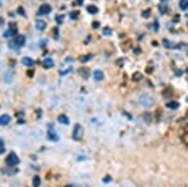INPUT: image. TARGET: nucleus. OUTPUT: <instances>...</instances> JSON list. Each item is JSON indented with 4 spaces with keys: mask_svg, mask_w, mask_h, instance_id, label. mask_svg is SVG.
I'll list each match as a JSON object with an SVG mask.
<instances>
[{
    "mask_svg": "<svg viewBox=\"0 0 188 187\" xmlns=\"http://www.w3.org/2000/svg\"><path fill=\"white\" fill-rule=\"evenodd\" d=\"M10 120H11L10 116H8V114L0 116V124H1V126H6V124H9Z\"/></svg>",
    "mask_w": 188,
    "mask_h": 187,
    "instance_id": "obj_7",
    "label": "nucleus"
},
{
    "mask_svg": "<svg viewBox=\"0 0 188 187\" xmlns=\"http://www.w3.org/2000/svg\"><path fill=\"white\" fill-rule=\"evenodd\" d=\"M158 9H159L161 14H166L167 11H168V8H167L166 5H159V6H158Z\"/></svg>",
    "mask_w": 188,
    "mask_h": 187,
    "instance_id": "obj_23",
    "label": "nucleus"
},
{
    "mask_svg": "<svg viewBox=\"0 0 188 187\" xmlns=\"http://www.w3.org/2000/svg\"><path fill=\"white\" fill-rule=\"evenodd\" d=\"M79 73L83 76V78H88V76H89V69H80Z\"/></svg>",
    "mask_w": 188,
    "mask_h": 187,
    "instance_id": "obj_22",
    "label": "nucleus"
},
{
    "mask_svg": "<svg viewBox=\"0 0 188 187\" xmlns=\"http://www.w3.org/2000/svg\"><path fill=\"white\" fill-rule=\"evenodd\" d=\"M83 127L80 126V124H75L74 127V131H73V138L75 141H80L82 137H83Z\"/></svg>",
    "mask_w": 188,
    "mask_h": 187,
    "instance_id": "obj_3",
    "label": "nucleus"
},
{
    "mask_svg": "<svg viewBox=\"0 0 188 187\" xmlns=\"http://www.w3.org/2000/svg\"><path fill=\"white\" fill-rule=\"evenodd\" d=\"M33 186L34 187H39L40 186V177L39 176H35L33 178Z\"/></svg>",
    "mask_w": 188,
    "mask_h": 187,
    "instance_id": "obj_18",
    "label": "nucleus"
},
{
    "mask_svg": "<svg viewBox=\"0 0 188 187\" xmlns=\"http://www.w3.org/2000/svg\"><path fill=\"white\" fill-rule=\"evenodd\" d=\"M69 15H70V18H72V19H77L78 15H79V13H78V11H72V13H70Z\"/></svg>",
    "mask_w": 188,
    "mask_h": 187,
    "instance_id": "obj_27",
    "label": "nucleus"
},
{
    "mask_svg": "<svg viewBox=\"0 0 188 187\" xmlns=\"http://www.w3.org/2000/svg\"><path fill=\"white\" fill-rule=\"evenodd\" d=\"M58 122L62 123V124H69V119H68V117H66V116L62 114V116H59V117H58Z\"/></svg>",
    "mask_w": 188,
    "mask_h": 187,
    "instance_id": "obj_13",
    "label": "nucleus"
},
{
    "mask_svg": "<svg viewBox=\"0 0 188 187\" xmlns=\"http://www.w3.org/2000/svg\"><path fill=\"white\" fill-rule=\"evenodd\" d=\"M50 11H52V6L48 5V4H44V5H41L40 9H39V15H47V14L50 13Z\"/></svg>",
    "mask_w": 188,
    "mask_h": 187,
    "instance_id": "obj_5",
    "label": "nucleus"
},
{
    "mask_svg": "<svg viewBox=\"0 0 188 187\" xmlns=\"http://www.w3.org/2000/svg\"><path fill=\"white\" fill-rule=\"evenodd\" d=\"M35 27L38 30H44L45 27H47V24H45L44 20H41V19H38L36 22H35Z\"/></svg>",
    "mask_w": 188,
    "mask_h": 187,
    "instance_id": "obj_10",
    "label": "nucleus"
},
{
    "mask_svg": "<svg viewBox=\"0 0 188 187\" xmlns=\"http://www.w3.org/2000/svg\"><path fill=\"white\" fill-rule=\"evenodd\" d=\"M179 8H181V10H187L188 9V0H181V1H179Z\"/></svg>",
    "mask_w": 188,
    "mask_h": 187,
    "instance_id": "obj_17",
    "label": "nucleus"
},
{
    "mask_svg": "<svg viewBox=\"0 0 188 187\" xmlns=\"http://www.w3.org/2000/svg\"><path fill=\"white\" fill-rule=\"evenodd\" d=\"M187 24H188V15H187Z\"/></svg>",
    "mask_w": 188,
    "mask_h": 187,
    "instance_id": "obj_36",
    "label": "nucleus"
},
{
    "mask_svg": "<svg viewBox=\"0 0 188 187\" xmlns=\"http://www.w3.org/2000/svg\"><path fill=\"white\" fill-rule=\"evenodd\" d=\"M90 59H92V55H90V54H87V55H84V57L80 58V62H82V63H85V62L90 60Z\"/></svg>",
    "mask_w": 188,
    "mask_h": 187,
    "instance_id": "obj_24",
    "label": "nucleus"
},
{
    "mask_svg": "<svg viewBox=\"0 0 188 187\" xmlns=\"http://www.w3.org/2000/svg\"><path fill=\"white\" fill-rule=\"evenodd\" d=\"M142 79V76L139 73H136L134 76H133V81H140Z\"/></svg>",
    "mask_w": 188,
    "mask_h": 187,
    "instance_id": "obj_28",
    "label": "nucleus"
},
{
    "mask_svg": "<svg viewBox=\"0 0 188 187\" xmlns=\"http://www.w3.org/2000/svg\"><path fill=\"white\" fill-rule=\"evenodd\" d=\"M175 74H177V76H181V74H182V70H177V72H175Z\"/></svg>",
    "mask_w": 188,
    "mask_h": 187,
    "instance_id": "obj_34",
    "label": "nucleus"
},
{
    "mask_svg": "<svg viewBox=\"0 0 188 187\" xmlns=\"http://www.w3.org/2000/svg\"><path fill=\"white\" fill-rule=\"evenodd\" d=\"M22 63L25 65V67H33L34 65L35 62L31 59V58H29V57H24L23 59H22Z\"/></svg>",
    "mask_w": 188,
    "mask_h": 187,
    "instance_id": "obj_9",
    "label": "nucleus"
},
{
    "mask_svg": "<svg viewBox=\"0 0 188 187\" xmlns=\"http://www.w3.org/2000/svg\"><path fill=\"white\" fill-rule=\"evenodd\" d=\"M57 22H58V23L62 22V15H58V16H57Z\"/></svg>",
    "mask_w": 188,
    "mask_h": 187,
    "instance_id": "obj_32",
    "label": "nucleus"
},
{
    "mask_svg": "<svg viewBox=\"0 0 188 187\" xmlns=\"http://www.w3.org/2000/svg\"><path fill=\"white\" fill-rule=\"evenodd\" d=\"M48 137H49V139L50 141H58L59 139V136H58L55 132L53 131V128L52 126H49V130H48Z\"/></svg>",
    "mask_w": 188,
    "mask_h": 187,
    "instance_id": "obj_6",
    "label": "nucleus"
},
{
    "mask_svg": "<svg viewBox=\"0 0 188 187\" xmlns=\"http://www.w3.org/2000/svg\"><path fill=\"white\" fill-rule=\"evenodd\" d=\"M103 182H107V183H108V182H110V178L107 176V178H103Z\"/></svg>",
    "mask_w": 188,
    "mask_h": 187,
    "instance_id": "obj_31",
    "label": "nucleus"
},
{
    "mask_svg": "<svg viewBox=\"0 0 188 187\" xmlns=\"http://www.w3.org/2000/svg\"><path fill=\"white\" fill-rule=\"evenodd\" d=\"M16 169L15 167H10V168H5V169H3V173H5V174H14L16 173Z\"/></svg>",
    "mask_w": 188,
    "mask_h": 187,
    "instance_id": "obj_16",
    "label": "nucleus"
},
{
    "mask_svg": "<svg viewBox=\"0 0 188 187\" xmlns=\"http://www.w3.org/2000/svg\"><path fill=\"white\" fill-rule=\"evenodd\" d=\"M150 13H152V11H150V9H147V10H144L143 13H142V16H143V18H149Z\"/></svg>",
    "mask_w": 188,
    "mask_h": 187,
    "instance_id": "obj_26",
    "label": "nucleus"
},
{
    "mask_svg": "<svg viewBox=\"0 0 188 187\" xmlns=\"http://www.w3.org/2000/svg\"><path fill=\"white\" fill-rule=\"evenodd\" d=\"M187 73H188V70H187Z\"/></svg>",
    "mask_w": 188,
    "mask_h": 187,
    "instance_id": "obj_38",
    "label": "nucleus"
},
{
    "mask_svg": "<svg viewBox=\"0 0 188 187\" xmlns=\"http://www.w3.org/2000/svg\"><path fill=\"white\" fill-rule=\"evenodd\" d=\"M87 11L88 13H90V14H97L98 13V8L94 6V5H89V6H87Z\"/></svg>",
    "mask_w": 188,
    "mask_h": 187,
    "instance_id": "obj_15",
    "label": "nucleus"
},
{
    "mask_svg": "<svg viewBox=\"0 0 188 187\" xmlns=\"http://www.w3.org/2000/svg\"><path fill=\"white\" fill-rule=\"evenodd\" d=\"M19 162H20V160L15 153H10V155L6 157V165L10 166V167H15L16 165H19Z\"/></svg>",
    "mask_w": 188,
    "mask_h": 187,
    "instance_id": "obj_2",
    "label": "nucleus"
},
{
    "mask_svg": "<svg viewBox=\"0 0 188 187\" xmlns=\"http://www.w3.org/2000/svg\"><path fill=\"white\" fill-rule=\"evenodd\" d=\"M166 107H168L169 109H177V108L179 107V103L175 102V101H172V102H167Z\"/></svg>",
    "mask_w": 188,
    "mask_h": 187,
    "instance_id": "obj_12",
    "label": "nucleus"
},
{
    "mask_svg": "<svg viewBox=\"0 0 188 187\" xmlns=\"http://www.w3.org/2000/svg\"><path fill=\"white\" fill-rule=\"evenodd\" d=\"M173 22H175V23L179 22V15H175V16H174V18H173Z\"/></svg>",
    "mask_w": 188,
    "mask_h": 187,
    "instance_id": "obj_30",
    "label": "nucleus"
},
{
    "mask_svg": "<svg viewBox=\"0 0 188 187\" xmlns=\"http://www.w3.org/2000/svg\"><path fill=\"white\" fill-rule=\"evenodd\" d=\"M161 1H168V0H161Z\"/></svg>",
    "mask_w": 188,
    "mask_h": 187,
    "instance_id": "obj_35",
    "label": "nucleus"
},
{
    "mask_svg": "<svg viewBox=\"0 0 188 187\" xmlns=\"http://www.w3.org/2000/svg\"><path fill=\"white\" fill-rule=\"evenodd\" d=\"M72 70H73V68H72V67H69L68 69L62 70V72H60V76H62V77H64V76H66V74H69L70 72H72Z\"/></svg>",
    "mask_w": 188,
    "mask_h": 187,
    "instance_id": "obj_25",
    "label": "nucleus"
},
{
    "mask_svg": "<svg viewBox=\"0 0 188 187\" xmlns=\"http://www.w3.org/2000/svg\"><path fill=\"white\" fill-rule=\"evenodd\" d=\"M93 76H94V81H97V82L103 81V78H104V74H103L102 70H95V72L93 73Z\"/></svg>",
    "mask_w": 188,
    "mask_h": 187,
    "instance_id": "obj_11",
    "label": "nucleus"
},
{
    "mask_svg": "<svg viewBox=\"0 0 188 187\" xmlns=\"http://www.w3.org/2000/svg\"><path fill=\"white\" fill-rule=\"evenodd\" d=\"M13 41L15 43V47L16 48H22L23 45L25 44V36L24 35H16Z\"/></svg>",
    "mask_w": 188,
    "mask_h": 187,
    "instance_id": "obj_4",
    "label": "nucleus"
},
{
    "mask_svg": "<svg viewBox=\"0 0 188 187\" xmlns=\"http://www.w3.org/2000/svg\"><path fill=\"white\" fill-rule=\"evenodd\" d=\"M93 28H94V29L99 28V22H94V23H93Z\"/></svg>",
    "mask_w": 188,
    "mask_h": 187,
    "instance_id": "obj_29",
    "label": "nucleus"
},
{
    "mask_svg": "<svg viewBox=\"0 0 188 187\" xmlns=\"http://www.w3.org/2000/svg\"><path fill=\"white\" fill-rule=\"evenodd\" d=\"M0 8H1V1H0Z\"/></svg>",
    "mask_w": 188,
    "mask_h": 187,
    "instance_id": "obj_37",
    "label": "nucleus"
},
{
    "mask_svg": "<svg viewBox=\"0 0 188 187\" xmlns=\"http://www.w3.org/2000/svg\"><path fill=\"white\" fill-rule=\"evenodd\" d=\"M163 45H164L166 48H168V49L177 48V47H175V44H174V43H172V41H169L168 39H164V40H163Z\"/></svg>",
    "mask_w": 188,
    "mask_h": 187,
    "instance_id": "obj_14",
    "label": "nucleus"
},
{
    "mask_svg": "<svg viewBox=\"0 0 188 187\" xmlns=\"http://www.w3.org/2000/svg\"><path fill=\"white\" fill-rule=\"evenodd\" d=\"M149 27L152 28L154 32H158V30H159V23H158L157 20H154V23L152 24V25H149Z\"/></svg>",
    "mask_w": 188,
    "mask_h": 187,
    "instance_id": "obj_19",
    "label": "nucleus"
},
{
    "mask_svg": "<svg viewBox=\"0 0 188 187\" xmlns=\"http://www.w3.org/2000/svg\"><path fill=\"white\" fill-rule=\"evenodd\" d=\"M43 67L47 68V69L53 68L54 67V60L52 59V58H45V59L43 60Z\"/></svg>",
    "mask_w": 188,
    "mask_h": 187,
    "instance_id": "obj_8",
    "label": "nucleus"
},
{
    "mask_svg": "<svg viewBox=\"0 0 188 187\" xmlns=\"http://www.w3.org/2000/svg\"><path fill=\"white\" fill-rule=\"evenodd\" d=\"M138 102H139V104L144 108H150L154 106V98L152 97L150 94H140L139 97H138Z\"/></svg>",
    "mask_w": 188,
    "mask_h": 187,
    "instance_id": "obj_1",
    "label": "nucleus"
},
{
    "mask_svg": "<svg viewBox=\"0 0 188 187\" xmlns=\"http://www.w3.org/2000/svg\"><path fill=\"white\" fill-rule=\"evenodd\" d=\"M45 44H47V40H41L40 41V45H45Z\"/></svg>",
    "mask_w": 188,
    "mask_h": 187,
    "instance_id": "obj_33",
    "label": "nucleus"
},
{
    "mask_svg": "<svg viewBox=\"0 0 188 187\" xmlns=\"http://www.w3.org/2000/svg\"><path fill=\"white\" fill-rule=\"evenodd\" d=\"M103 35H106V36L112 35V29H110V28H108V27H106V28L103 29Z\"/></svg>",
    "mask_w": 188,
    "mask_h": 187,
    "instance_id": "obj_20",
    "label": "nucleus"
},
{
    "mask_svg": "<svg viewBox=\"0 0 188 187\" xmlns=\"http://www.w3.org/2000/svg\"><path fill=\"white\" fill-rule=\"evenodd\" d=\"M4 152H5V142L0 138V155H3Z\"/></svg>",
    "mask_w": 188,
    "mask_h": 187,
    "instance_id": "obj_21",
    "label": "nucleus"
}]
</instances>
